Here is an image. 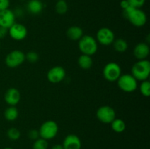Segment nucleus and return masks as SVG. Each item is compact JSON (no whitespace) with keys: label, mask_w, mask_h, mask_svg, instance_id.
I'll list each match as a JSON object with an SVG mask.
<instances>
[{"label":"nucleus","mask_w":150,"mask_h":149,"mask_svg":"<svg viewBox=\"0 0 150 149\" xmlns=\"http://www.w3.org/2000/svg\"><path fill=\"white\" fill-rule=\"evenodd\" d=\"M122 15L126 20L136 27H142L144 26L147 21L146 13L141 8H134L130 6L123 10Z\"/></svg>","instance_id":"f257e3e1"},{"label":"nucleus","mask_w":150,"mask_h":149,"mask_svg":"<svg viewBox=\"0 0 150 149\" xmlns=\"http://www.w3.org/2000/svg\"><path fill=\"white\" fill-rule=\"evenodd\" d=\"M131 74L137 81L148 80L150 74V62L147 59L139 60L131 68Z\"/></svg>","instance_id":"f03ea898"},{"label":"nucleus","mask_w":150,"mask_h":149,"mask_svg":"<svg viewBox=\"0 0 150 149\" xmlns=\"http://www.w3.org/2000/svg\"><path fill=\"white\" fill-rule=\"evenodd\" d=\"M79 48L82 54L92 56L98 51V42L90 35H83L79 40Z\"/></svg>","instance_id":"7ed1b4c3"},{"label":"nucleus","mask_w":150,"mask_h":149,"mask_svg":"<svg viewBox=\"0 0 150 149\" xmlns=\"http://www.w3.org/2000/svg\"><path fill=\"white\" fill-rule=\"evenodd\" d=\"M40 137L45 140H52L58 134L59 127L58 124L52 120H48L42 123L39 129Z\"/></svg>","instance_id":"20e7f679"},{"label":"nucleus","mask_w":150,"mask_h":149,"mask_svg":"<svg viewBox=\"0 0 150 149\" xmlns=\"http://www.w3.org/2000/svg\"><path fill=\"white\" fill-rule=\"evenodd\" d=\"M117 85L124 92L131 93L137 89L138 81L131 74H124L117 80Z\"/></svg>","instance_id":"39448f33"},{"label":"nucleus","mask_w":150,"mask_h":149,"mask_svg":"<svg viewBox=\"0 0 150 149\" xmlns=\"http://www.w3.org/2000/svg\"><path fill=\"white\" fill-rule=\"evenodd\" d=\"M104 78L109 82L117 81L122 74V69L116 62H109L104 67L103 70Z\"/></svg>","instance_id":"423d86ee"},{"label":"nucleus","mask_w":150,"mask_h":149,"mask_svg":"<svg viewBox=\"0 0 150 149\" xmlns=\"http://www.w3.org/2000/svg\"><path fill=\"white\" fill-rule=\"evenodd\" d=\"M25 53L20 50H14L9 53L5 58V64L10 68H16L25 61Z\"/></svg>","instance_id":"0eeeda50"},{"label":"nucleus","mask_w":150,"mask_h":149,"mask_svg":"<svg viewBox=\"0 0 150 149\" xmlns=\"http://www.w3.org/2000/svg\"><path fill=\"white\" fill-rule=\"evenodd\" d=\"M96 116L103 124H111L116 118L115 110L108 105H103L97 110Z\"/></svg>","instance_id":"6e6552de"},{"label":"nucleus","mask_w":150,"mask_h":149,"mask_svg":"<svg viewBox=\"0 0 150 149\" xmlns=\"http://www.w3.org/2000/svg\"><path fill=\"white\" fill-rule=\"evenodd\" d=\"M114 39H115V35L113 31L109 28H100L97 32L96 40L101 45L105 46L111 45Z\"/></svg>","instance_id":"1a4fd4ad"},{"label":"nucleus","mask_w":150,"mask_h":149,"mask_svg":"<svg viewBox=\"0 0 150 149\" xmlns=\"http://www.w3.org/2000/svg\"><path fill=\"white\" fill-rule=\"evenodd\" d=\"M8 34L14 40L21 41L26 37L28 31L24 25L16 22L8 29Z\"/></svg>","instance_id":"9d476101"},{"label":"nucleus","mask_w":150,"mask_h":149,"mask_svg":"<svg viewBox=\"0 0 150 149\" xmlns=\"http://www.w3.org/2000/svg\"><path fill=\"white\" fill-rule=\"evenodd\" d=\"M66 76L65 70L61 66H55L48 70L47 79L51 83H59L62 81Z\"/></svg>","instance_id":"9b49d317"},{"label":"nucleus","mask_w":150,"mask_h":149,"mask_svg":"<svg viewBox=\"0 0 150 149\" xmlns=\"http://www.w3.org/2000/svg\"><path fill=\"white\" fill-rule=\"evenodd\" d=\"M16 23V15L10 9L0 11V26L9 29Z\"/></svg>","instance_id":"f8f14e48"},{"label":"nucleus","mask_w":150,"mask_h":149,"mask_svg":"<svg viewBox=\"0 0 150 149\" xmlns=\"http://www.w3.org/2000/svg\"><path fill=\"white\" fill-rule=\"evenodd\" d=\"M21 93L16 88L7 89L4 94V101L10 106H16L21 100Z\"/></svg>","instance_id":"ddd939ff"},{"label":"nucleus","mask_w":150,"mask_h":149,"mask_svg":"<svg viewBox=\"0 0 150 149\" xmlns=\"http://www.w3.org/2000/svg\"><path fill=\"white\" fill-rule=\"evenodd\" d=\"M62 146L64 149H81V140L76 134H68L64 139Z\"/></svg>","instance_id":"4468645a"},{"label":"nucleus","mask_w":150,"mask_h":149,"mask_svg":"<svg viewBox=\"0 0 150 149\" xmlns=\"http://www.w3.org/2000/svg\"><path fill=\"white\" fill-rule=\"evenodd\" d=\"M149 46L146 42H140L135 46L133 55L138 60L146 59L149 55Z\"/></svg>","instance_id":"2eb2a0df"},{"label":"nucleus","mask_w":150,"mask_h":149,"mask_svg":"<svg viewBox=\"0 0 150 149\" xmlns=\"http://www.w3.org/2000/svg\"><path fill=\"white\" fill-rule=\"evenodd\" d=\"M67 37L72 41H79L83 36V29L78 26H72L66 32Z\"/></svg>","instance_id":"dca6fc26"},{"label":"nucleus","mask_w":150,"mask_h":149,"mask_svg":"<svg viewBox=\"0 0 150 149\" xmlns=\"http://www.w3.org/2000/svg\"><path fill=\"white\" fill-rule=\"evenodd\" d=\"M27 10L33 15H38L42 12L43 4L40 0H29L26 6Z\"/></svg>","instance_id":"f3484780"},{"label":"nucleus","mask_w":150,"mask_h":149,"mask_svg":"<svg viewBox=\"0 0 150 149\" xmlns=\"http://www.w3.org/2000/svg\"><path fill=\"white\" fill-rule=\"evenodd\" d=\"M78 64L83 70H89L93 65V60L90 56L82 54L78 58Z\"/></svg>","instance_id":"a211bd4d"},{"label":"nucleus","mask_w":150,"mask_h":149,"mask_svg":"<svg viewBox=\"0 0 150 149\" xmlns=\"http://www.w3.org/2000/svg\"><path fill=\"white\" fill-rule=\"evenodd\" d=\"M113 47L114 50L118 53H124L128 48V44L125 39L122 38H118L117 39H114L112 43Z\"/></svg>","instance_id":"6ab92c4d"},{"label":"nucleus","mask_w":150,"mask_h":149,"mask_svg":"<svg viewBox=\"0 0 150 149\" xmlns=\"http://www.w3.org/2000/svg\"><path fill=\"white\" fill-rule=\"evenodd\" d=\"M4 116L6 120L9 121H13L18 117V111L16 106H10L4 110Z\"/></svg>","instance_id":"aec40b11"},{"label":"nucleus","mask_w":150,"mask_h":149,"mask_svg":"<svg viewBox=\"0 0 150 149\" xmlns=\"http://www.w3.org/2000/svg\"><path fill=\"white\" fill-rule=\"evenodd\" d=\"M111 125L113 131L117 133L123 132L126 129L125 123L122 119H120V118H115L111 123Z\"/></svg>","instance_id":"412c9836"},{"label":"nucleus","mask_w":150,"mask_h":149,"mask_svg":"<svg viewBox=\"0 0 150 149\" xmlns=\"http://www.w3.org/2000/svg\"><path fill=\"white\" fill-rule=\"evenodd\" d=\"M55 10L58 14L64 15L68 10V4L65 0H57L55 4Z\"/></svg>","instance_id":"4be33fe9"},{"label":"nucleus","mask_w":150,"mask_h":149,"mask_svg":"<svg viewBox=\"0 0 150 149\" xmlns=\"http://www.w3.org/2000/svg\"><path fill=\"white\" fill-rule=\"evenodd\" d=\"M7 136L10 140H18L21 137V131L16 127H11L7 131Z\"/></svg>","instance_id":"5701e85b"},{"label":"nucleus","mask_w":150,"mask_h":149,"mask_svg":"<svg viewBox=\"0 0 150 149\" xmlns=\"http://www.w3.org/2000/svg\"><path fill=\"white\" fill-rule=\"evenodd\" d=\"M140 92L144 96H146L148 97L150 95V83L149 80H144V81H142V83L140 85Z\"/></svg>","instance_id":"b1692460"},{"label":"nucleus","mask_w":150,"mask_h":149,"mask_svg":"<svg viewBox=\"0 0 150 149\" xmlns=\"http://www.w3.org/2000/svg\"><path fill=\"white\" fill-rule=\"evenodd\" d=\"M48 141L40 137L38 140H35V143L32 145V149H48Z\"/></svg>","instance_id":"393cba45"},{"label":"nucleus","mask_w":150,"mask_h":149,"mask_svg":"<svg viewBox=\"0 0 150 149\" xmlns=\"http://www.w3.org/2000/svg\"><path fill=\"white\" fill-rule=\"evenodd\" d=\"M25 58H26L29 62L34 64V63H36L37 61L39 60L40 57L38 53L33 51H29L27 53L25 54Z\"/></svg>","instance_id":"a878e982"},{"label":"nucleus","mask_w":150,"mask_h":149,"mask_svg":"<svg viewBox=\"0 0 150 149\" xmlns=\"http://www.w3.org/2000/svg\"><path fill=\"white\" fill-rule=\"evenodd\" d=\"M130 7L134 8H141L144 5L146 0H127Z\"/></svg>","instance_id":"bb28decb"},{"label":"nucleus","mask_w":150,"mask_h":149,"mask_svg":"<svg viewBox=\"0 0 150 149\" xmlns=\"http://www.w3.org/2000/svg\"><path fill=\"white\" fill-rule=\"evenodd\" d=\"M28 137H29V138L32 140H38V138H40L39 131L36 129L29 130V132H28Z\"/></svg>","instance_id":"cd10ccee"},{"label":"nucleus","mask_w":150,"mask_h":149,"mask_svg":"<svg viewBox=\"0 0 150 149\" xmlns=\"http://www.w3.org/2000/svg\"><path fill=\"white\" fill-rule=\"evenodd\" d=\"M10 4V0H0V11L9 9Z\"/></svg>","instance_id":"c85d7f7f"},{"label":"nucleus","mask_w":150,"mask_h":149,"mask_svg":"<svg viewBox=\"0 0 150 149\" xmlns=\"http://www.w3.org/2000/svg\"><path fill=\"white\" fill-rule=\"evenodd\" d=\"M8 34V29L0 26V39H4Z\"/></svg>","instance_id":"c756f323"},{"label":"nucleus","mask_w":150,"mask_h":149,"mask_svg":"<svg viewBox=\"0 0 150 149\" xmlns=\"http://www.w3.org/2000/svg\"><path fill=\"white\" fill-rule=\"evenodd\" d=\"M120 7H122V10H125V9L130 7V4H129L128 1H127V0H122L121 2H120Z\"/></svg>","instance_id":"7c9ffc66"},{"label":"nucleus","mask_w":150,"mask_h":149,"mask_svg":"<svg viewBox=\"0 0 150 149\" xmlns=\"http://www.w3.org/2000/svg\"><path fill=\"white\" fill-rule=\"evenodd\" d=\"M51 149H64V148H63L62 145L56 144V145H54L52 146Z\"/></svg>","instance_id":"2f4dec72"},{"label":"nucleus","mask_w":150,"mask_h":149,"mask_svg":"<svg viewBox=\"0 0 150 149\" xmlns=\"http://www.w3.org/2000/svg\"><path fill=\"white\" fill-rule=\"evenodd\" d=\"M4 149H13L12 148H4Z\"/></svg>","instance_id":"473e14b6"},{"label":"nucleus","mask_w":150,"mask_h":149,"mask_svg":"<svg viewBox=\"0 0 150 149\" xmlns=\"http://www.w3.org/2000/svg\"><path fill=\"white\" fill-rule=\"evenodd\" d=\"M22 1H24V0H22Z\"/></svg>","instance_id":"72a5a7b5"},{"label":"nucleus","mask_w":150,"mask_h":149,"mask_svg":"<svg viewBox=\"0 0 150 149\" xmlns=\"http://www.w3.org/2000/svg\"><path fill=\"white\" fill-rule=\"evenodd\" d=\"M0 48H1V46H0Z\"/></svg>","instance_id":"f704fd0d"},{"label":"nucleus","mask_w":150,"mask_h":149,"mask_svg":"<svg viewBox=\"0 0 150 149\" xmlns=\"http://www.w3.org/2000/svg\"></svg>","instance_id":"c9c22d12"}]
</instances>
